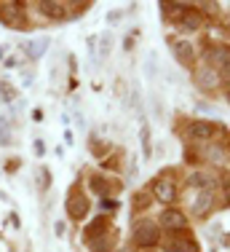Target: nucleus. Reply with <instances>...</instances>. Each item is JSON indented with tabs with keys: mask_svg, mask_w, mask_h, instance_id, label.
I'll return each instance as SVG.
<instances>
[{
	"mask_svg": "<svg viewBox=\"0 0 230 252\" xmlns=\"http://www.w3.org/2000/svg\"><path fill=\"white\" fill-rule=\"evenodd\" d=\"M131 239H134V247L153 250V247H158V242H161V225L153 223V220H142V223L134 225Z\"/></svg>",
	"mask_w": 230,
	"mask_h": 252,
	"instance_id": "nucleus-1",
	"label": "nucleus"
},
{
	"mask_svg": "<svg viewBox=\"0 0 230 252\" xmlns=\"http://www.w3.org/2000/svg\"><path fill=\"white\" fill-rule=\"evenodd\" d=\"M64 207H67V215L72 220H83L88 215V207H91V204H88V199L81 193V190H72V193L67 196V204H64Z\"/></svg>",
	"mask_w": 230,
	"mask_h": 252,
	"instance_id": "nucleus-2",
	"label": "nucleus"
},
{
	"mask_svg": "<svg viewBox=\"0 0 230 252\" xmlns=\"http://www.w3.org/2000/svg\"><path fill=\"white\" fill-rule=\"evenodd\" d=\"M153 196H155L161 204H172L174 199H177V185H174V180L158 177V180L153 183Z\"/></svg>",
	"mask_w": 230,
	"mask_h": 252,
	"instance_id": "nucleus-3",
	"label": "nucleus"
},
{
	"mask_svg": "<svg viewBox=\"0 0 230 252\" xmlns=\"http://www.w3.org/2000/svg\"><path fill=\"white\" fill-rule=\"evenodd\" d=\"M196 83L203 92H211V89L220 86V73H217L214 67H209V64H201V67L196 70Z\"/></svg>",
	"mask_w": 230,
	"mask_h": 252,
	"instance_id": "nucleus-4",
	"label": "nucleus"
},
{
	"mask_svg": "<svg viewBox=\"0 0 230 252\" xmlns=\"http://www.w3.org/2000/svg\"><path fill=\"white\" fill-rule=\"evenodd\" d=\"M0 19L5 22V25H14V27H24V11H22V3H3L0 5Z\"/></svg>",
	"mask_w": 230,
	"mask_h": 252,
	"instance_id": "nucleus-5",
	"label": "nucleus"
},
{
	"mask_svg": "<svg viewBox=\"0 0 230 252\" xmlns=\"http://www.w3.org/2000/svg\"><path fill=\"white\" fill-rule=\"evenodd\" d=\"M161 225L169 228V231H182V228L187 225V218H185V212L169 207V209H163V212H161Z\"/></svg>",
	"mask_w": 230,
	"mask_h": 252,
	"instance_id": "nucleus-6",
	"label": "nucleus"
},
{
	"mask_svg": "<svg viewBox=\"0 0 230 252\" xmlns=\"http://www.w3.org/2000/svg\"><path fill=\"white\" fill-rule=\"evenodd\" d=\"M169 46H172V51H174V57H177V62H182V64H190L193 57H196L193 46L187 43V40H182V38H172V40H169Z\"/></svg>",
	"mask_w": 230,
	"mask_h": 252,
	"instance_id": "nucleus-7",
	"label": "nucleus"
},
{
	"mask_svg": "<svg viewBox=\"0 0 230 252\" xmlns=\"http://www.w3.org/2000/svg\"><path fill=\"white\" fill-rule=\"evenodd\" d=\"M86 242H88V250L91 252H110L115 239L110 231H102V233H94V236H86Z\"/></svg>",
	"mask_w": 230,
	"mask_h": 252,
	"instance_id": "nucleus-8",
	"label": "nucleus"
},
{
	"mask_svg": "<svg viewBox=\"0 0 230 252\" xmlns=\"http://www.w3.org/2000/svg\"><path fill=\"white\" fill-rule=\"evenodd\" d=\"M211 131H214V126H211L209 121H193V124H187V137H190V140H196V142L209 140Z\"/></svg>",
	"mask_w": 230,
	"mask_h": 252,
	"instance_id": "nucleus-9",
	"label": "nucleus"
},
{
	"mask_svg": "<svg viewBox=\"0 0 230 252\" xmlns=\"http://www.w3.org/2000/svg\"><path fill=\"white\" fill-rule=\"evenodd\" d=\"M211 207H214V196H211V190H201V193L196 196V201H193V212L198 215V218H206L211 212Z\"/></svg>",
	"mask_w": 230,
	"mask_h": 252,
	"instance_id": "nucleus-10",
	"label": "nucleus"
},
{
	"mask_svg": "<svg viewBox=\"0 0 230 252\" xmlns=\"http://www.w3.org/2000/svg\"><path fill=\"white\" fill-rule=\"evenodd\" d=\"M48 46H51L48 38H35V40H27V43H24V51H27L29 59H40L48 51Z\"/></svg>",
	"mask_w": 230,
	"mask_h": 252,
	"instance_id": "nucleus-11",
	"label": "nucleus"
},
{
	"mask_svg": "<svg viewBox=\"0 0 230 252\" xmlns=\"http://www.w3.org/2000/svg\"><path fill=\"white\" fill-rule=\"evenodd\" d=\"M38 8L43 11L48 19H64V3H54V0H40Z\"/></svg>",
	"mask_w": 230,
	"mask_h": 252,
	"instance_id": "nucleus-12",
	"label": "nucleus"
},
{
	"mask_svg": "<svg viewBox=\"0 0 230 252\" xmlns=\"http://www.w3.org/2000/svg\"><path fill=\"white\" fill-rule=\"evenodd\" d=\"M179 30H182V32H198V30H201V16H198L196 11H185L182 19H179Z\"/></svg>",
	"mask_w": 230,
	"mask_h": 252,
	"instance_id": "nucleus-13",
	"label": "nucleus"
},
{
	"mask_svg": "<svg viewBox=\"0 0 230 252\" xmlns=\"http://www.w3.org/2000/svg\"><path fill=\"white\" fill-rule=\"evenodd\" d=\"M166 252H198V244L193 242V239H172V242H166Z\"/></svg>",
	"mask_w": 230,
	"mask_h": 252,
	"instance_id": "nucleus-14",
	"label": "nucleus"
},
{
	"mask_svg": "<svg viewBox=\"0 0 230 252\" xmlns=\"http://www.w3.org/2000/svg\"><path fill=\"white\" fill-rule=\"evenodd\" d=\"M139 142H142L144 158H150L153 156V140H150V124L144 121V116H142V126H139Z\"/></svg>",
	"mask_w": 230,
	"mask_h": 252,
	"instance_id": "nucleus-15",
	"label": "nucleus"
},
{
	"mask_svg": "<svg viewBox=\"0 0 230 252\" xmlns=\"http://www.w3.org/2000/svg\"><path fill=\"white\" fill-rule=\"evenodd\" d=\"M113 49H115V35H113V32H102V35H99V49H96V54H99V57H110Z\"/></svg>",
	"mask_w": 230,
	"mask_h": 252,
	"instance_id": "nucleus-16",
	"label": "nucleus"
},
{
	"mask_svg": "<svg viewBox=\"0 0 230 252\" xmlns=\"http://www.w3.org/2000/svg\"><path fill=\"white\" fill-rule=\"evenodd\" d=\"M144 75L150 78V81H155V75H158V54L150 51L147 59H144Z\"/></svg>",
	"mask_w": 230,
	"mask_h": 252,
	"instance_id": "nucleus-17",
	"label": "nucleus"
},
{
	"mask_svg": "<svg viewBox=\"0 0 230 252\" xmlns=\"http://www.w3.org/2000/svg\"><path fill=\"white\" fill-rule=\"evenodd\" d=\"M187 185L201 188V190H209V175H206V172H193V175L187 177Z\"/></svg>",
	"mask_w": 230,
	"mask_h": 252,
	"instance_id": "nucleus-18",
	"label": "nucleus"
},
{
	"mask_svg": "<svg viewBox=\"0 0 230 252\" xmlns=\"http://www.w3.org/2000/svg\"><path fill=\"white\" fill-rule=\"evenodd\" d=\"M88 185H91V190H94L96 196H102V199H107V180H105V177L94 175L91 180H88Z\"/></svg>",
	"mask_w": 230,
	"mask_h": 252,
	"instance_id": "nucleus-19",
	"label": "nucleus"
},
{
	"mask_svg": "<svg viewBox=\"0 0 230 252\" xmlns=\"http://www.w3.org/2000/svg\"><path fill=\"white\" fill-rule=\"evenodd\" d=\"M11 129H8V116H0V145H11Z\"/></svg>",
	"mask_w": 230,
	"mask_h": 252,
	"instance_id": "nucleus-20",
	"label": "nucleus"
},
{
	"mask_svg": "<svg viewBox=\"0 0 230 252\" xmlns=\"http://www.w3.org/2000/svg\"><path fill=\"white\" fill-rule=\"evenodd\" d=\"M0 99H3V102H14L16 99V89H11L8 83H0Z\"/></svg>",
	"mask_w": 230,
	"mask_h": 252,
	"instance_id": "nucleus-21",
	"label": "nucleus"
},
{
	"mask_svg": "<svg viewBox=\"0 0 230 252\" xmlns=\"http://www.w3.org/2000/svg\"><path fill=\"white\" fill-rule=\"evenodd\" d=\"M161 11H166V14H185L187 5H182V3H161Z\"/></svg>",
	"mask_w": 230,
	"mask_h": 252,
	"instance_id": "nucleus-22",
	"label": "nucleus"
},
{
	"mask_svg": "<svg viewBox=\"0 0 230 252\" xmlns=\"http://www.w3.org/2000/svg\"><path fill=\"white\" fill-rule=\"evenodd\" d=\"M32 151H35V156H38V158H43V153H46V142L40 140V137H35V142H32Z\"/></svg>",
	"mask_w": 230,
	"mask_h": 252,
	"instance_id": "nucleus-23",
	"label": "nucleus"
},
{
	"mask_svg": "<svg viewBox=\"0 0 230 252\" xmlns=\"http://www.w3.org/2000/svg\"><path fill=\"white\" fill-rule=\"evenodd\" d=\"M99 207L105 209V212H113V209H118V201H115V199H110V196H107V199H102V201H99Z\"/></svg>",
	"mask_w": 230,
	"mask_h": 252,
	"instance_id": "nucleus-24",
	"label": "nucleus"
},
{
	"mask_svg": "<svg viewBox=\"0 0 230 252\" xmlns=\"http://www.w3.org/2000/svg\"><path fill=\"white\" fill-rule=\"evenodd\" d=\"M120 19H123V11L120 8H113L110 14H107V22H110V25H118Z\"/></svg>",
	"mask_w": 230,
	"mask_h": 252,
	"instance_id": "nucleus-25",
	"label": "nucleus"
},
{
	"mask_svg": "<svg viewBox=\"0 0 230 252\" xmlns=\"http://www.w3.org/2000/svg\"><path fill=\"white\" fill-rule=\"evenodd\" d=\"M196 110H198V113H209V116H217V107H214V105H206V102H198Z\"/></svg>",
	"mask_w": 230,
	"mask_h": 252,
	"instance_id": "nucleus-26",
	"label": "nucleus"
},
{
	"mask_svg": "<svg viewBox=\"0 0 230 252\" xmlns=\"http://www.w3.org/2000/svg\"><path fill=\"white\" fill-rule=\"evenodd\" d=\"M153 113H155V118H158V121H163V107H161V99L158 97H153Z\"/></svg>",
	"mask_w": 230,
	"mask_h": 252,
	"instance_id": "nucleus-27",
	"label": "nucleus"
},
{
	"mask_svg": "<svg viewBox=\"0 0 230 252\" xmlns=\"http://www.w3.org/2000/svg\"><path fill=\"white\" fill-rule=\"evenodd\" d=\"M40 180H43V183H40V188H48V183H51V175H48V169H40Z\"/></svg>",
	"mask_w": 230,
	"mask_h": 252,
	"instance_id": "nucleus-28",
	"label": "nucleus"
},
{
	"mask_svg": "<svg viewBox=\"0 0 230 252\" xmlns=\"http://www.w3.org/2000/svg\"><path fill=\"white\" fill-rule=\"evenodd\" d=\"M54 233H57V236H64V220H57V223H54Z\"/></svg>",
	"mask_w": 230,
	"mask_h": 252,
	"instance_id": "nucleus-29",
	"label": "nucleus"
},
{
	"mask_svg": "<svg viewBox=\"0 0 230 252\" xmlns=\"http://www.w3.org/2000/svg\"><path fill=\"white\" fill-rule=\"evenodd\" d=\"M8 223L14 225V228H22V220H19V215H16V212H11V215H8Z\"/></svg>",
	"mask_w": 230,
	"mask_h": 252,
	"instance_id": "nucleus-30",
	"label": "nucleus"
},
{
	"mask_svg": "<svg viewBox=\"0 0 230 252\" xmlns=\"http://www.w3.org/2000/svg\"><path fill=\"white\" fill-rule=\"evenodd\" d=\"M32 121H35V124L43 121V110H40V107H35V110H32Z\"/></svg>",
	"mask_w": 230,
	"mask_h": 252,
	"instance_id": "nucleus-31",
	"label": "nucleus"
},
{
	"mask_svg": "<svg viewBox=\"0 0 230 252\" xmlns=\"http://www.w3.org/2000/svg\"><path fill=\"white\" fill-rule=\"evenodd\" d=\"M5 67H16V64H19V59H16V57H5Z\"/></svg>",
	"mask_w": 230,
	"mask_h": 252,
	"instance_id": "nucleus-32",
	"label": "nucleus"
},
{
	"mask_svg": "<svg viewBox=\"0 0 230 252\" xmlns=\"http://www.w3.org/2000/svg\"><path fill=\"white\" fill-rule=\"evenodd\" d=\"M5 169H8V172H16V169H19V158H11V164L5 166Z\"/></svg>",
	"mask_w": 230,
	"mask_h": 252,
	"instance_id": "nucleus-33",
	"label": "nucleus"
},
{
	"mask_svg": "<svg viewBox=\"0 0 230 252\" xmlns=\"http://www.w3.org/2000/svg\"><path fill=\"white\" fill-rule=\"evenodd\" d=\"M75 124H78V129H83V126H86V121H83L81 113H75Z\"/></svg>",
	"mask_w": 230,
	"mask_h": 252,
	"instance_id": "nucleus-34",
	"label": "nucleus"
},
{
	"mask_svg": "<svg viewBox=\"0 0 230 252\" xmlns=\"http://www.w3.org/2000/svg\"><path fill=\"white\" fill-rule=\"evenodd\" d=\"M5 51H8V46L0 43V62H5Z\"/></svg>",
	"mask_w": 230,
	"mask_h": 252,
	"instance_id": "nucleus-35",
	"label": "nucleus"
},
{
	"mask_svg": "<svg viewBox=\"0 0 230 252\" xmlns=\"http://www.w3.org/2000/svg\"><path fill=\"white\" fill-rule=\"evenodd\" d=\"M228 99H230V83H228Z\"/></svg>",
	"mask_w": 230,
	"mask_h": 252,
	"instance_id": "nucleus-36",
	"label": "nucleus"
},
{
	"mask_svg": "<svg viewBox=\"0 0 230 252\" xmlns=\"http://www.w3.org/2000/svg\"><path fill=\"white\" fill-rule=\"evenodd\" d=\"M228 161H230V156H228Z\"/></svg>",
	"mask_w": 230,
	"mask_h": 252,
	"instance_id": "nucleus-37",
	"label": "nucleus"
}]
</instances>
